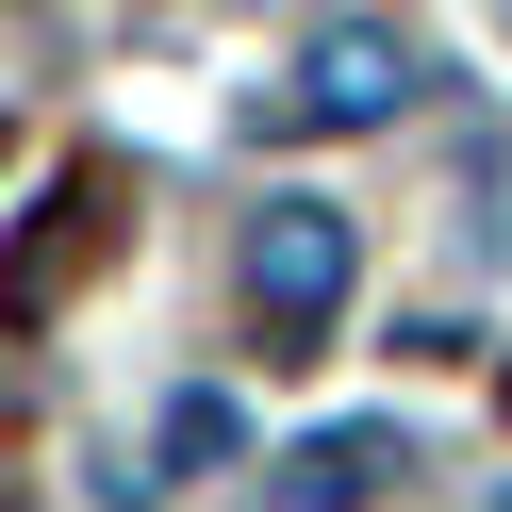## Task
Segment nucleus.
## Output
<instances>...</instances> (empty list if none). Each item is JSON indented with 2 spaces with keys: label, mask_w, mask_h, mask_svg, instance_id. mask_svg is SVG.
Instances as JSON below:
<instances>
[{
  "label": "nucleus",
  "mask_w": 512,
  "mask_h": 512,
  "mask_svg": "<svg viewBox=\"0 0 512 512\" xmlns=\"http://www.w3.org/2000/svg\"><path fill=\"white\" fill-rule=\"evenodd\" d=\"M232 281H248V314H265V347L298 364V347H331L347 281H364V232H347L331 199H248V232H232Z\"/></svg>",
  "instance_id": "obj_1"
},
{
  "label": "nucleus",
  "mask_w": 512,
  "mask_h": 512,
  "mask_svg": "<svg viewBox=\"0 0 512 512\" xmlns=\"http://www.w3.org/2000/svg\"><path fill=\"white\" fill-rule=\"evenodd\" d=\"M281 116H314V133H380V116H413V50L380 34V17H347V34H314V50H298Z\"/></svg>",
  "instance_id": "obj_2"
},
{
  "label": "nucleus",
  "mask_w": 512,
  "mask_h": 512,
  "mask_svg": "<svg viewBox=\"0 0 512 512\" xmlns=\"http://www.w3.org/2000/svg\"><path fill=\"white\" fill-rule=\"evenodd\" d=\"M380 479H397V413H347V430H314L281 463V512H364Z\"/></svg>",
  "instance_id": "obj_3"
},
{
  "label": "nucleus",
  "mask_w": 512,
  "mask_h": 512,
  "mask_svg": "<svg viewBox=\"0 0 512 512\" xmlns=\"http://www.w3.org/2000/svg\"><path fill=\"white\" fill-rule=\"evenodd\" d=\"M83 215H100V182H67V199H34V232H17V281H0L17 314H50V281L83 265Z\"/></svg>",
  "instance_id": "obj_4"
},
{
  "label": "nucleus",
  "mask_w": 512,
  "mask_h": 512,
  "mask_svg": "<svg viewBox=\"0 0 512 512\" xmlns=\"http://www.w3.org/2000/svg\"><path fill=\"white\" fill-rule=\"evenodd\" d=\"M149 446H166V463L199 479V463H232L248 430H232V397H199V380H182V397H166V430H149Z\"/></svg>",
  "instance_id": "obj_5"
}]
</instances>
